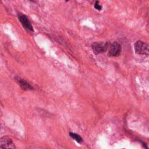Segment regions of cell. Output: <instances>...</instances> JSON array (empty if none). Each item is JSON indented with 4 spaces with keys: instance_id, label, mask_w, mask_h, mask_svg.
I'll return each mask as SVG.
<instances>
[{
    "instance_id": "cell-6",
    "label": "cell",
    "mask_w": 149,
    "mask_h": 149,
    "mask_svg": "<svg viewBox=\"0 0 149 149\" xmlns=\"http://www.w3.org/2000/svg\"><path fill=\"white\" fill-rule=\"evenodd\" d=\"M19 85L20 86V87L24 90H33V87L29 84L26 81L22 80V79H19L18 81Z\"/></svg>"
},
{
    "instance_id": "cell-5",
    "label": "cell",
    "mask_w": 149,
    "mask_h": 149,
    "mask_svg": "<svg viewBox=\"0 0 149 149\" xmlns=\"http://www.w3.org/2000/svg\"><path fill=\"white\" fill-rule=\"evenodd\" d=\"M19 20L22 26L27 29L28 30L33 32V28L30 22L29 21L28 18L24 15H19Z\"/></svg>"
},
{
    "instance_id": "cell-4",
    "label": "cell",
    "mask_w": 149,
    "mask_h": 149,
    "mask_svg": "<svg viewBox=\"0 0 149 149\" xmlns=\"http://www.w3.org/2000/svg\"><path fill=\"white\" fill-rule=\"evenodd\" d=\"M122 50L121 45L118 42H114L109 47V54L113 57H117L120 55Z\"/></svg>"
},
{
    "instance_id": "cell-2",
    "label": "cell",
    "mask_w": 149,
    "mask_h": 149,
    "mask_svg": "<svg viewBox=\"0 0 149 149\" xmlns=\"http://www.w3.org/2000/svg\"><path fill=\"white\" fill-rule=\"evenodd\" d=\"M0 147L1 148L14 149L16 148L14 143L8 136L2 137L0 139Z\"/></svg>"
},
{
    "instance_id": "cell-7",
    "label": "cell",
    "mask_w": 149,
    "mask_h": 149,
    "mask_svg": "<svg viewBox=\"0 0 149 149\" xmlns=\"http://www.w3.org/2000/svg\"><path fill=\"white\" fill-rule=\"evenodd\" d=\"M69 135L70 136L73 138L74 140H76L77 142L78 143H81L83 141L82 138L81 137V136H79V135L77 134V133H69Z\"/></svg>"
},
{
    "instance_id": "cell-1",
    "label": "cell",
    "mask_w": 149,
    "mask_h": 149,
    "mask_svg": "<svg viewBox=\"0 0 149 149\" xmlns=\"http://www.w3.org/2000/svg\"><path fill=\"white\" fill-rule=\"evenodd\" d=\"M135 51L139 55L149 56V44L142 41H137L135 44Z\"/></svg>"
},
{
    "instance_id": "cell-8",
    "label": "cell",
    "mask_w": 149,
    "mask_h": 149,
    "mask_svg": "<svg viewBox=\"0 0 149 149\" xmlns=\"http://www.w3.org/2000/svg\"><path fill=\"white\" fill-rule=\"evenodd\" d=\"M94 8L97 9V10H98V11H100L102 9V6H100V5L99 4V3L98 1H96L95 4H94Z\"/></svg>"
},
{
    "instance_id": "cell-3",
    "label": "cell",
    "mask_w": 149,
    "mask_h": 149,
    "mask_svg": "<svg viewBox=\"0 0 149 149\" xmlns=\"http://www.w3.org/2000/svg\"><path fill=\"white\" fill-rule=\"evenodd\" d=\"M109 47L108 43H95L92 45V49L95 54H98L106 51L108 48H109Z\"/></svg>"
}]
</instances>
